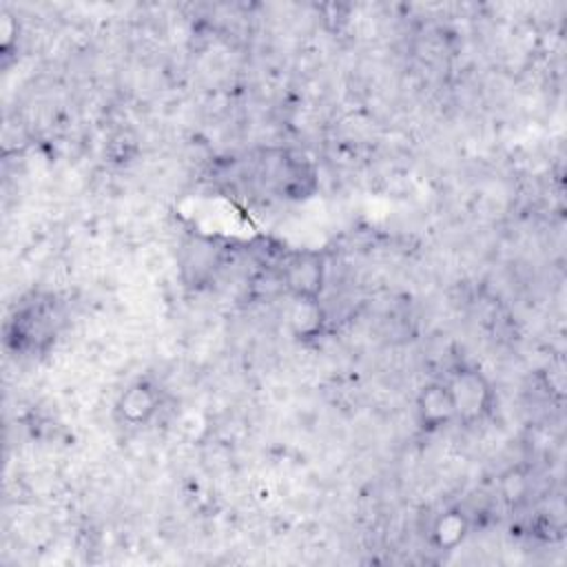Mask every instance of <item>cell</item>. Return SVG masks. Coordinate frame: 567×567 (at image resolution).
I'll return each instance as SVG.
<instances>
[{
	"instance_id": "obj_3",
	"label": "cell",
	"mask_w": 567,
	"mask_h": 567,
	"mask_svg": "<svg viewBox=\"0 0 567 567\" xmlns=\"http://www.w3.org/2000/svg\"><path fill=\"white\" fill-rule=\"evenodd\" d=\"M162 403V392L151 379H137L120 394L115 412L120 421L128 425H144L157 412Z\"/></svg>"
},
{
	"instance_id": "obj_2",
	"label": "cell",
	"mask_w": 567,
	"mask_h": 567,
	"mask_svg": "<svg viewBox=\"0 0 567 567\" xmlns=\"http://www.w3.org/2000/svg\"><path fill=\"white\" fill-rule=\"evenodd\" d=\"M281 281L292 299L321 301L326 286V255L319 250L292 252L284 264Z\"/></svg>"
},
{
	"instance_id": "obj_6",
	"label": "cell",
	"mask_w": 567,
	"mask_h": 567,
	"mask_svg": "<svg viewBox=\"0 0 567 567\" xmlns=\"http://www.w3.org/2000/svg\"><path fill=\"white\" fill-rule=\"evenodd\" d=\"M279 182H281V190L288 197H295V199L308 197L317 186L312 166L306 159H299V157H286L284 159Z\"/></svg>"
},
{
	"instance_id": "obj_5",
	"label": "cell",
	"mask_w": 567,
	"mask_h": 567,
	"mask_svg": "<svg viewBox=\"0 0 567 567\" xmlns=\"http://www.w3.org/2000/svg\"><path fill=\"white\" fill-rule=\"evenodd\" d=\"M470 532V520L463 514V509H445L443 514H439V518L432 525V545L436 549H454L463 543V538Z\"/></svg>"
},
{
	"instance_id": "obj_1",
	"label": "cell",
	"mask_w": 567,
	"mask_h": 567,
	"mask_svg": "<svg viewBox=\"0 0 567 567\" xmlns=\"http://www.w3.org/2000/svg\"><path fill=\"white\" fill-rule=\"evenodd\" d=\"M445 381L452 392L456 421L472 425L492 412L494 390L483 372L476 368H456Z\"/></svg>"
},
{
	"instance_id": "obj_4",
	"label": "cell",
	"mask_w": 567,
	"mask_h": 567,
	"mask_svg": "<svg viewBox=\"0 0 567 567\" xmlns=\"http://www.w3.org/2000/svg\"><path fill=\"white\" fill-rule=\"evenodd\" d=\"M416 414L425 430H439L456 421V410L447 381H432L416 394Z\"/></svg>"
},
{
	"instance_id": "obj_7",
	"label": "cell",
	"mask_w": 567,
	"mask_h": 567,
	"mask_svg": "<svg viewBox=\"0 0 567 567\" xmlns=\"http://www.w3.org/2000/svg\"><path fill=\"white\" fill-rule=\"evenodd\" d=\"M290 326L297 337H315L321 332L323 326V310L321 301H306V299H295L292 310H290Z\"/></svg>"
}]
</instances>
